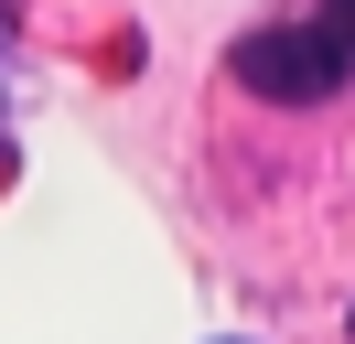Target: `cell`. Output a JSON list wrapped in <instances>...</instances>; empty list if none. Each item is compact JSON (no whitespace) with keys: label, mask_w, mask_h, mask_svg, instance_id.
Wrapping results in <instances>:
<instances>
[{"label":"cell","mask_w":355,"mask_h":344,"mask_svg":"<svg viewBox=\"0 0 355 344\" xmlns=\"http://www.w3.org/2000/svg\"><path fill=\"white\" fill-rule=\"evenodd\" d=\"M226 86H248V97L269 108H312L345 86V64H334V43L312 33V22H269V33H248L237 54H226Z\"/></svg>","instance_id":"cell-1"},{"label":"cell","mask_w":355,"mask_h":344,"mask_svg":"<svg viewBox=\"0 0 355 344\" xmlns=\"http://www.w3.org/2000/svg\"><path fill=\"white\" fill-rule=\"evenodd\" d=\"M312 33L334 43V64H345V86H355V0H323V11H312Z\"/></svg>","instance_id":"cell-2"},{"label":"cell","mask_w":355,"mask_h":344,"mask_svg":"<svg viewBox=\"0 0 355 344\" xmlns=\"http://www.w3.org/2000/svg\"><path fill=\"white\" fill-rule=\"evenodd\" d=\"M345 334H355V312H345Z\"/></svg>","instance_id":"cell-3"}]
</instances>
